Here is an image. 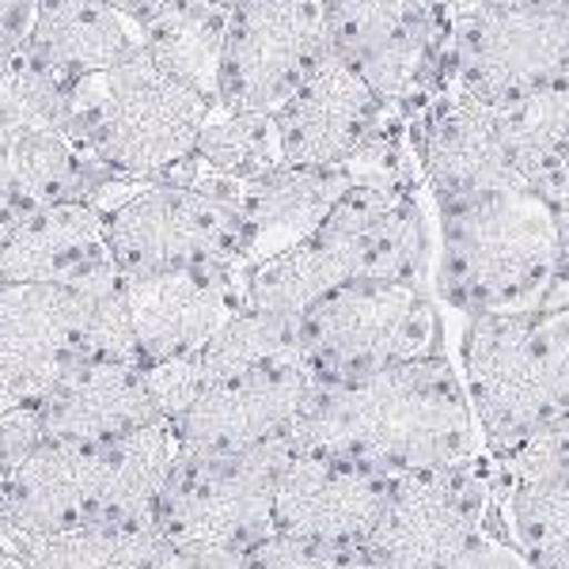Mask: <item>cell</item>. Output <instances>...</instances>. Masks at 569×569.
Listing matches in <instances>:
<instances>
[{
	"label": "cell",
	"mask_w": 569,
	"mask_h": 569,
	"mask_svg": "<svg viewBox=\"0 0 569 569\" xmlns=\"http://www.w3.org/2000/svg\"><path fill=\"white\" fill-rule=\"evenodd\" d=\"M456 0H323L330 53L383 107L410 118L445 84V46Z\"/></svg>",
	"instance_id": "8"
},
{
	"label": "cell",
	"mask_w": 569,
	"mask_h": 569,
	"mask_svg": "<svg viewBox=\"0 0 569 569\" xmlns=\"http://www.w3.org/2000/svg\"><path fill=\"white\" fill-rule=\"evenodd\" d=\"M0 569H27V562L20 558V550H16V539L8 536L4 525H0Z\"/></svg>",
	"instance_id": "37"
},
{
	"label": "cell",
	"mask_w": 569,
	"mask_h": 569,
	"mask_svg": "<svg viewBox=\"0 0 569 569\" xmlns=\"http://www.w3.org/2000/svg\"><path fill=\"white\" fill-rule=\"evenodd\" d=\"M103 266L72 284H12L0 289V407L39 402L61 376L88 361L91 305Z\"/></svg>",
	"instance_id": "13"
},
{
	"label": "cell",
	"mask_w": 569,
	"mask_h": 569,
	"mask_svg": "<svg viewBox=\"0 0 569 569\" xmlns=\"http://www.w3.org/2000/svg\"><path fill=\"white\" fill-rule=\"evenodd\" d=\"M190 357H194V365L201 372V383L213 388V383L228 380V376L254 372V369L281 365V361H297L300 357L297 323L243 305L206 346H201V350H194Z\"/></svg>",
	"instance_id": "28"
},
{
	"label": "cell",
	"mask_w": 569,
	"mask_h": 569,
	"mask_svg": "<svg viewBox=\"0 0 569 569\" xmlns=\"http://www.w3.org/2000/svg\"><path fill=\"white\" fill-rule=\"evenodd\" d=\"M281 163L278 126L273 114L213 107L201 126L194 152L179 179H213L228 187H247Z\"/></svg>",
	"instance_id": "26"
},
{
	"label": "cell",
	"mask_w": 569,
	"mask_h": 569,
	"mask_svg": "<svg viewBox=\"0 0 569 569\" xmlns=\"http://www.w3.org/2000/svg\"><path fill=\"white\" fill-rule=\"evenodd\" d=\"M50 440L69 445H110L156 426L160 410L152 402L141 365L84 361L61 376L39 402H27Z\"/></svg>",
	"instance_id": "21"
},
{
	"label": "cell",
	"mask_w": 569,
	"mask_h": 569,
	"mask_svg": "<svg viewBox=\"0 0 569 569\" xmlns=\"http://www.w3.org/2000/svg\"><path fill=\"white\" fill-rule=\"evenodd\" d=\"M479 8H569V0H460Z\"/></svg>",
	"instance_id": "36"
},
{
	"label": "cell",
	"mask_w": 569,
	"mask_h": 569,
	"mask_svg": "<svg viewBox=\"0 0 569 569\" xmlns=\"http://www.w3.org/2000/svg\"><path fill=\"white\" fill-rule=\"evenodd\" d=\"M118 289L141 369L201 350L247 305L243 266H201L141 278L118 273Z\"/></svg>",
	"instance_id": "16"
},
{
	"label": "cell",
	"mask_w": 569,
	"mask_h": 569,
	"mask_svg": "<svg viewBox=\"0 0 569 569\" xmlns=\"http://www.w3.org/2000/svg\"><path fill=\"white\" fill-rule=\"evenodd\" d=\"M34 209L39 206H34L31 187H27V179L20 171V160H16V152L4 144V149H0V236H4L16 220L34 213Z\"/></svg>",
	"instance_id": "32"
},
{
	"label": "cell",
	"mask_w": 569,
	"mask_h": 569,
	"mask_svg": "<svg viewBox=\"0 0 569 569\" xmlns=\"http://www.w3.org/2000/svg\"><path fill=\"white\" fill-rule=\"evenodd\" d=\"M410 152L429 206H460L505 187H528L512 168L501 110L440 88L407 118Z\"/></svg>",
	"instance_id": "14"
},
{
	"label": "cell",
	"mask_w": 569,
	"mask_h": 569,
	"mask_svg": "<svg viewBox=\"0 0 569 569\" xmlns=\"http://www.w3.org/2000/svg\"><path fill=\"white\" fill-rule=\"evenodd\" d=\"M69 88L20 58L0 72V149L31 133L66 130Z\"/></svg>",
	"instance_id": "30"
},
{
	"label": "cell",
	"mask_w": 569,
	"mask_h": 569,
	"mask_svg": "<svg viewBox=\"0 0 569 569\" xmlns=\"http://www.w3.org/2000/svg\"><path fill=\"white\" fill-rule=\"evenodd\" d=\"M110 8H118L122 16H130L133 23H144L149 16L156 12V8L163 4V0H107Z\"/></svg>",
	"instance_id": "35"
},
{
	"label": "cell",
	"mask_w": 569,
	"mask_h": 569,
	"mask_svg": "<svg viewBox=\"0 0 569 569\" xmlns=\"http://www.w3.org/2000/svg\"><path fill=\"white\" fill-rule=\"evenodd\" d=\"M228 8L213 0H163L141 23V53L182 88L217 103Z\"/></svg>",
	"instance_id": "25"
},
{
	"label": "cell",
	"mask_w": 569,
	"mask_h": 569,
	"mask_svg": "<svg viewBox=\"0 0 569 569\" xmlns=\"http://www.w3.org/2000/svg\"><path fill=\"white\" fill-rule=\"evenodd\" d=\"M240 569H376L365 547L316 543V539L266 536L240 555Z\"/></svg>",
	"instance_id": "31"
},
{
	"label": "cell",
	"mask_w": 569,
	"mask_h": 569,
	"mask_svg": "<svg viewBox=\"0 0 569 569\" xmlns=\"http://www.w3.org/2000/svg\"><path fill=\"white\" fill-rule=\"evenodd\" d=\"M297 350L316 383H350L448 350L429 284L346 281L297 319Z\"/></svg>",
	"instance_id": "7"
},
{
	"label": "cell",
	"mask_w": 569,
	"mask_h": 569,
	"mask_svg": "<svg viewBox=\"0 0 569 569\" xmlns=\"http://www.w3.org/2000/svg\"><path fill=\"white\" fill-rule=\"evenodd\" d=\"M448 353L490 460L569 418V308L460 319Z\"/></svg>",
	"instance_id": "3"
},
{
	"label": "cell",
	"mask_w": 569,
	"mask_h": 569,
	"mask_svg": "<svg viewBox=\"0 0 569 569\" xmlns=\"http://www.w3.org/2000/svg\"><path fill=\"white\" fill-rule=\"evenodd\" d=\"M156 569H240V555H220V550H201L187 543H168Z\"/></svg>",
	"instance_id": "34"
},
{
	"label": "cell",
	"mask_w": 569,
	"mask_h": 569,
	"mask_svg": "<svg viewBox=\"0 0 569 569\" xmlns=\"http://www.w3.org/2000/svg\"><path fill=\"white\" fill-rule=\"evenodd\" d=\"M498 467V501L528 569H569V418Z\"/></svg>",
	"instance_id": "20"
},
{
	"label": "cell",
	"mask_w": 569,
	"mask_h": 569,
	"mask_svg": "<svg viewBox=\"0 0 569 569\" xmlns=\"http://www.w3.org/2000/svg\"><path fill=\"white\" fill-rule=\"evenodd\" d=\"M213 4H220V8H232V4H236V0H213Z\"/></svg>",
	"instance_id": "38"
},
{
	"label": "cell",
	"mask_w": 569,
	"mask_h": 569,
	"mask_svg": "<svg viewBox=\"0 0 569 569\" xmlns=\"http://www.w3.org/2000/svg\"><path fill=\"white\" fill-rule=\"evenodd\" d=\"M365 550L376 569H528L505 528L498 467L486 452L395 479Z\"/></svg>",
	"instance_id": "4"
},
{
	"label": "cell",
	"mask_w": 569,
	"mask_h": 569,
	"mask_svg": "<svg viewBox=\"0 0 569 569\" xmlns=\"http://www.w3.org/2000/svg\"><path fill=\"white\" fill-rule=\"evenodd\" d=\"M421 182H353L311 236L342 281H415L433 273V217Z\"/></svg>",
	"instance_id": "12"
},
{
	"label": "cell",
	"mask_w": 569,
	"mask_h": 569,
	"mask_svg": "<svg viewBox=\"0 0 569 569\" xmlns=\"http://www.w3.org/2000/svg\"><path fill=\"white\" fill-rule=\"evenodd\" d=\"M103 266H110V254L91 201L34 209L0 236V289L72 284Z\"/></svg>",
	"instance_id": "24"
},
{
	"label": "cell",
	"mask_w": 569,
	"mask_h": 569,
	"mask_svg": "<svg viewBox=\"0 0 569 569\" xmlns=\"http://www.w3.org/2000/svg\"><path fill=\"white\" fill-rule=\"evenodd\" d=\"M213 107L137 53L69 88L66 126L110 182H156L182 176Z\"/></svg>",
	"instance_id": "5"
},
{
	"label": "cell",
	"mask_w": 569,
	"mask_h": 569,
	"mask_svg": "<svg viewBox=\"0 0 569 569\" xmlns=\"http://www.w3.org/2000/svg\"><path fill=\"white\" fill-rule=\"evenodd\" d=\"M555 213L531 187L433 209V289L456 319L539 311L558 273Z\"/></svg>",
	"instance_id": "2"
},
{
	"label": "cell",
	"mask_w": 569,
	"mask_h": 569,
	"mask_svg": "<svg viewBox=\"0 0 569 569\" xmlns=\"http://www.w3.org/2000/svg\"><path fill=\"white\" fill-rule=\"evenodd\" d=\"M316 380L305 361H281L266 369L228 376L198 395L171 421L182 456H240L289 440L305 418Z\"/></svg>",
	"instance_id": "15"
},
{
	"label": "cell",
	"mask_w": 569,
	"mask_h": 569,
	"mask_svg": "<svg viewBox=\"0 0 569 569\" xmlns=\"http://www.w3.org/2000/svg\"><path fill=\"white\" fill-rule=\"evenodd\" d=\"M456 4H460V0H456Z\"/></svg>",
	"instance_id": "39"
},
{
	"label": "cell",
	"mask_w": 569,
	"mask_h": 569,
	"mask_svg": "<svg viewBox=\"0 0 569 569\" xmlns=\"http://www.w3.org/2000/svg\"><path fill=\"white\" fill-rule=\"evenodd\" d=\"M388 475L311 448H292L273 490V531L316 543L365 547L391 498Z\"/></svg>",
	"instance_id": "17"
},
{
	"label": "cell",
	"mask_w": 569,
	"mask_h": 569,
	"mask_svg": "<svg viewBox=\"0 0 569 569\" xmlns=\"http://www.w3.org/2000/svg\"><path fill=\"white\" fill-rule=\"evenodd\" d=\"M501 130L512 168L531 187L569 149V72L501 107Z\"/></svg>",
	"instance_id": "29"
},
{
	"label": "cell",
	"mask_w": 569,
	"mask_h": 569,
	"mask_svg": "<svg viewBox=\"0 0 569 569\" xmlns=\"http://www.w3.org/2000/svg\"><path fill=\"white\" fill-rule=\"evenodd\" d=\"M12 539L27 569H156L168 550L152 525H88L61 536Z\"/></svg>",
	"instance_id": "27"
},
{
	"label": "cell",
	"mask_w": 569,
	"mask_h": 569,
	"mask_svg": "<svg viewBox=\"0 0 569 569\" xmlns=\"http://www.w3.org/2000/svg\"><path fill=\"white\" fill-rule=\"evenodd\" d=\"M141 53V23L107 0H34L23 58L61 88L126 66Z\"/></svg>",
	"instance_id": "22"
},
{
	"label": "cell",
	"mask_w": 569,
	"mask_h": 569,
	"mask_svg": "<svg viewBox=\"0 0 569 569\" xmlns=\"http://www.w3.org/2000/svg\"><path fill=\"white\" fill-rule=\"evenodd\" d=\"M34 20V0H0V72L23 58Z\"/></svg>",
	"instance_id": "33"
},
{
	"label": "cell",
	"mask_w": 569,
	"mask_h": 569,
	"mask_svg": "<svg viewBox=\"0 0 569 569\" xmlns=\"http://www.w3.org/2000/svg\"><path fill=\"white\" fill-rule=\"evenodd\" d=\"M566 72L569 8L456 4L440 88L501 110Z\"/></svg>",
	"instance_id": "10"
},
{
	"label": "cell",
	"mask_w": 569,
	"mask_h": 569,
	"mask_svg": "<svg viewBox=\"0 0 569 569\" xmlns=\"http://www.w3.org/2000/svg\"><path fill=\"white\" fill-rule=\"evenodd\" d=\"M0 525L20 539L107 525L103 445L42 437L0 467Z\"/></svg>",
	"instance_id": "18"
},
{
	"label": "cell",
	"mask_w": 569,
	"mask_h": 569,
	"mask_svg": "<svg viewBox=\"0 0 569 569\" xmlns=\"http://www.w3.org/2000/svg\"><path fill=\"white\" fill-rule=\"evenodd\" d=\"M395 118L402 114L383 107L376 91L338 53L327 50L289 103L273 114L281 163L342 168Z\"/></svg>",
	"instance_id": "19"
},
{
	"label": "cell",
	"mask_w": 569,
	"mask_h": 569,
	"mask_svg": "<svg viewBox=\"0 0 569 569\" xmlns=\"http://www.w3.org/2000/svg\"><path fill=\"white\" fill-rule=\"evenodd\" d=\"M292 440L240 456H182L171 467L152 528L168 543L243 555L273 536V490Z\"/></svg>",
	"instance_id": "9"
},
{
	"label": "cell",
	"mask_w": 569,
	"mask_h": 569,
	"mask_svg": "<svg viewBox=\"0 0 569 569\" xmlns=\"http://www.w3.org/2000/svg\"><path fill=\"white\" fill-rule=\"evenodd\" d=\"M240 190L213 179L107 182L91 206L110 266L122 278L243 266Z\"/></svg>",
	"instance_id": "6"
},
{
	"label": "cell",
	"mask_w": 569,
	"mask_h": 569,
	"mask_svg": "<svg viewBox=\"0 0 569 569\" xmlns=\"http://www.w3.org/2000/svg\"><path fill=\"white\" fill-rule=\"evenodd\" d=\"M327 50L323 0H236L220 50L217 107L278 114Z\"/></svg>",
	"instance_id": "11"
},
{
	"label": "cell",
	"mask_w": 569,
	"mask_h": 569,
	"mask_svg": "<svg viewBox=\"0 0 569 569\" xmlns=\"http://www.w3.org/2000/svg\"><path fill=\"white\" fill-rule=\"evenodd\" d=\"M353 187L350 168H300L278 163L262 179L240 190L243 209V266L308 243L335 209V201Z\"/></svg>",
	"instance_id": "23"
},
{
	"label": "cell",
	"mask_w": 569,
	"mask_h": 569,
	"mask_svg": "<svg viewBox=\"0 0 569 569\" xmlns=\"http://www.w3.org/2000/svg\"><path fill=\"white\" fill-rule=\"evenodd\" d=\"M289 440L292 448L342 456L388 479L440 471L482 452L448 350L350 383H316Z\"/></svg>",
	"instance_id": "1"
}]
</instances>
